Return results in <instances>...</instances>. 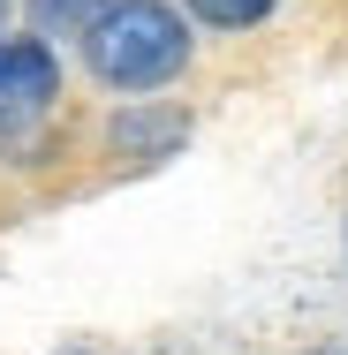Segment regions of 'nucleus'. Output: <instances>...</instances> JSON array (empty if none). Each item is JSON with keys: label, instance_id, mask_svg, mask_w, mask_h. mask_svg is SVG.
<instances>
[{"label": "nucleus", "instance_id": "3", "mask_svg": "<svg viewBox=\"0 0 348 355\" xmlns=\"http://www.w3.org/2000/svg\"><path fill=\"white\" fill-rule=\"evenodd\" d=\"M114 0H31V23H38V38H91V23Z\"/></svg>", "mask_w": 348, "mask_h": 355}, {"label": "nucleus", "instance_id": "4", "mask_svg": "<svg viewBox=\"0 0 348 355\" xmlns=\"http://www.w3.org/2000/svg\"><path fill=\"white\" fill-rule=\"evenodd\" d=\"M197 15H205L212 31H250V23H265L273 15V0H190Z\"/></svg>", "mask_w": 348, "mask_h": 355}, {"label": "nucleus", "instance_id": "6", "mask_svg": "<svg viewBox=\"0 0 348 355\" xmlns=\"http://www.w3.org/2000/svg\"><path fill=\"white\" fill-rule=\"evenodd\" d=\"M0 38H8V0H0Z\"/></svg>", "mask_w": 348, "mask_h": 355}, {"label": "nucleus", "instance_id": "2", "mask_svg": "<svg viewBox=\"0 0 348 355\" xmlns=\"http://www.w3.org/2000/svg\"><path fill=\"white\" fill-rule=\"evenodd\" d=\"M53 53L38 38H0V121H31L53 98Z\"/></svg>", "mask_w": 348, "mask_h": 355}, {"label": "nucleus", "instance_id": "1", "mask_svg": "<svg viewBox=\"0 0 348 355\" xmlns=\"http://www.w3.org/2000/svg\"><path fill=\"white\" fill-rule=\"evenodd\" d=\"M83 53H91V76L106 91H159L190 61V38H182V15L167 0H114L91 23Z\"/></svg>", "mask_w": 348, "mask_h": 355}, {"label": "nucleus", "instance_id": "5", "mask_svg": "<svg viewBox=\"0 0 348 355\" xmlns=\"http://www.w3.org/2000/svg\"><path fill=\"white\" fill-rule=\"evenodd\" d=\"M159 137H182V121L167 114L159 129H151V121H122V129H114V144H122V151H151V144H159Z\"/></svg>", "mask_w": 348, "mask_h": 355}]
</instances>
